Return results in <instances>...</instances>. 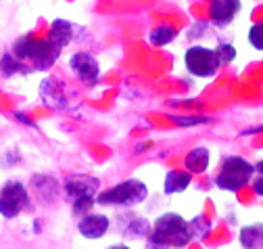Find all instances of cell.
I'll use <instances>...</instances> for the list:
<instances>
[{
  "instance_id": "obj_8",
  "label": "cell",
  "mask_w": 263,
  "mask_h": 249,
  "mask_svg": "<svg viewBox=\"0 0 263 249\" xmlns=\"http://www.w3.org/2000/svg\"><path fill=\"white\" fill-rule=\"evenodd\" d=\"M209 19L217 27H226L234 21L240 11V0H209Z\"/></svg>"
},
{
  "instance_id": "obj_27",
  "label": "cell",
  "mask_w": 263,
  "mask_h": 249,
  "mask_svg": "<svg viewBox=\"0 0 263 249\" xmlns=\"http://www.w3.org/2000/svg\"><path fill=\"white\" fill-rule=\"evenodd\" d=\"M255 172H259V174H263V159H261L259 164H255Z\"/></svg>"
},
{
  "instance_id": "obj_15",
  "label": "cell",
  "mask_w": 263,
  "mask_h": 249,
  "mask_svg": "<svg viewBox=\"0 0 263 249\" xmlns=\"http://www.w3.org/2000/svg\"><path fill=\"white\" fill-rule=\"evenodd\" d=\"M31 67L25 65L23 61H19L13 52H5L3 59H0V74L5 78H13L15 74H29Z\"/></svg>"
},
{
  "instance_id": "obj_4",
  "label": "cell",
  "mask_w": 263,
  "mask_h": 249,
  "mask_svg": "<svg viewBox=\"0 0 263 249\" xmlns=\"http://www.w3.org/2000/svg\"><path fill=\"white\" fill-rule=\"evenodd\" d=\"M151 235L155 239H159L161 243H165L167 247H186L190 243V228H188V222L180 214H163L159 216L155 224H153V230Z\"/></svg>"
},
{
  "instance_id": "obj_6",
  "label": "cell",
  "mask_w": 263,
  "mask_h": 249,
  "mask_svg": "<svg viewBox=\"0 0 263 249\" xmlns=\"http://www.w3.org/2000/svg\"><path fill=\"white\" fill-rule=\"evenodd\" d=\"M184 65L194 78H213L219 69V61L213 48L194 44L184 55Z\"/></svg>"
},
{
  "instance_id": "obj_13",
  "label": "cell",
  "mask_w": 263,
  "mask_h": 249,
  "mask_svg": "<svg viewBox=\"0 0 263 249\" xmlns=\"http://www.w3.org/2000/svg\"><path fill=\"white\" fill-rule=\"evenodd\" d=\"M192 182V174L190 172H182V170H172L165 176V182H163V191L165 195H178L182 191H186Z\"/></svg>"
},
{
  "instance_id": "obj_20",
  "label": "cell",
  "mask_w": 263,
  "mask_h": 249,
  "mask_svg": "<svg viewBox=\"0 0 263 249\" xmlns=\"http://www.w3.org/2000/svg\"><path fill=\"white\" fill-rule=\"evenodd\" d=\"M215 55H217L219 65H228V63H232V61L236 59V48L230 42H219L217 48H215Z\"/></svg>"
},
{
  "instance_id": "obj_7",
  "label": "cell",
  "mask_w": 263,
  "mask_h": 249,
  "mask_svg": "<svg viewBox=\"0 0 263 249\" xmlns=\"http://www.w3.org/2000/svg\"><path fill=\"white\" fill-rule=\"evenodd\" d=\"M69 65H71L76 78L80 82H84L86 86H92V84L98 82V76H101V65H98V61L90 52H84V50L73 52Z\"/></svg>"
},
{
  "instance_id": "obj_10",
  "label": "cell",
  "mask_w": 263,
  "mask_h": 249,
  "mask_svg": "<svg viewBox=\"0 0 263 249\" xmlns=\"http://www.w3.org/2000/svg\"><path fill=\"white\" fill-rule=\"evenodd\" d=\"M98 178H90V176H71L67 182H65V193L71 199H78L82 195H94L98 191Z\"/></svg>"
},
{
  "instance_id": "obj_28",
  "label": "cell",
  "mask_w": 263,
  "mask_h": 249,
  "mask_svg": "<svg viewBox=\"0 0 263 249\" xmlns=\"http://www.w3.org/2000/svg\"><path fill=\"white\" fill-rule=\"evenodd\" d=\"M107 249H129L127 245H111V247H107Z\"/></svg>"
},
{
  "instance_id": "obj_1",
  "label": "cell",
  "mask_w": 263,
  "mask_h": 249,
  "mask_svg": "<svg viewBox=\"0 0 263 249\" xmlns=\"http://www.w3.org/2000/svg\"><path fill=\"white\" fill-rule=\"evenodd\" d=\"M61 46H57L54 42H50L48 38L42 40V38H36L31 34H25L21 38L15 40L13 44V55L19 59V61H29L31 63V72H46L50 69L57 59L61 55Z\"/></svg>"
},
{
  "instance_id": "obj_26",
  "label": "cell",
  "mask_w": 263,
  "mask_h": 249,
  "mask_svg": "<svg viewBox=\"0 0 263 249\" xmlns=\"http://www.w3.org/2000/svg\"><path fill=\"white\" fill-rule=\"evenodd\" d=\"M15 119H17V121H21V123H27V126H31V128H34V126H36V123H34V121H31V119H29L27 115H23V113H19V111L15 113Z\"/></svg>"
},
{
  "instance_id": "obj_19",
  "label": "cell",
  "mask_w": 263,
  "mask_h": 249,
  "mask_svg": "<svg viewBox=\"0 0 263 249\" xmlns=\"http://www.w3.org/2000/svg\"><path fill=\"white\" fill-rule=\"evenodd\" d=\"M188 228H190V237H194V239H205V237L211 233V222L207 220L205 216H196L192 222H188Z\"/></svg>"
},
{
  "instance_id": "obj_23",
  "label": "cell",
  "mask_w": 263,
  "mask_h": 249,
  "mask_svg": "<svg viewBox=\"0 0 263 249\" xmlns=\"http://www.w3.org/2000/svg\"><path fill=\"white\" fill-rule=\"evenodd\" d=\"M172 121L180 123L182 128H190V126H199V123H207V121H211V119H209V117H203V115H186V117H182V115H172Z\"/></svg>"
},
{
  "instance_id": "obj_5",
  "label": "cell",
  "mask_w": 263,
  "mask_h": 249,
  "mask_svg": "<svg viewBox=\"0 0 263 249\" xmlns=\"http://www.w3.org/2000/svg\"><path fill=\"white\" fill-rule=\"evenodd\" d=\"M29 191L19 180H7L0 189V216L7 220H15L25 209H29Z\"/></svg>"
},
{
  "instance_id": "obj_24",
  "label": "cell",
  "mask_w": 263,
  "mask_h": 249,
  "mask_svg": "<svg viewBox=\"0 0 263 249\" xmlns=\"http://www.w3.org/2000/svg\"><path fill=\"white\" fill-rule=\"evenodd\" d=\"M146 249H170L165 243H161L159 239H155L153 235L146 237Z\"/></svg>"
},
{
  "instance_id": "obj_9",
  "label": "cell",
  "mask_w": 263,
  "mask_h": 249,
  "mask_svg": "<svg viewBox=\"0 0 263 249\" xmlns=\"http://www.w3.org/2000/svg\"><path fill=\"white\" fill-rule=\"evenodd\" d=\"M109 226H111V220L105 214H86L78 224V230L86 239H101L109 233Z\"/></svg>"
},
{
  "instance_id": "obj_22",
  "label": "cell",
  "mask_w": 263,
  "mask_h": 249,
  "mask_svg": "<svg viewBox=\"0 0 263 249\" xmlns=\"http://www.w3.org/2000/svg\"><path fill=\"white\" fill-rule=\"evenodd\" d=\"M249 44L257 50H263V21L251 25L249 29Z\"/></svg>"
},
{
  "instance_id": "obj_18",
  "label": "cell",
  "mask_w": 263,
  "mask_h": 249,
  "mask_svg": "<svg viewBox=\"0 0 263 249\" xmlns=\"http://www.w3.org/2000/svg\"><path fill=\"white\" fill-rule=\"evenodd\" d=\"M151 230H153V226H151V222L146 220V218H134L129 224H127V228H125V235L127 237H148L151 235Z\"/></svg>"
},
{
  "instance_id": "obj_14",
  "label": "cell",
  "mask_w": 263,
  "mask_h": 249,
  "mask_svg": "<svg viewBox=\"0 0 263 249\" xmlns=\"http://www.w3.org/2000/svg\"><path fill=\"white\" fill-rule=\"evenodd\" d=\"M238 239L245 249H263V224H249L240 228Z\"/></svg>"
},
{
  "instance_id": "obj_2",
  "label": "cell",
  "mask_w": 263,
  "mask_h": 249,
  "mask_svg": "<svg viewBox=\"0 0 263 249\" xmlns=\"http://www.w3.org/2000/svg\"><path fill=\"white\" fill-rule=\"evenodd\" d=\"M253 172H255V166L249 164L245 157L228 155V157L221 159L219 174L215 176V184L221 191H240L253 178Z\"/></svg>"
},
{
  "instance_id": "obj_17",
  "label": "cell",
  "mask_w": 263,
  "mask_h": 249,
  "mask_svg": "<svg viewBox=\"0 0 263 249\" xmlns=\"http://www.w3.org/2000/svg\"><path fill=\"white\" fill-rule=\"evenodd\" d=\"M31 184H34L38 191H42V193H38V195H42V199H44V201H52V199L57 197L59 184H57L52 178H48V176H34Z\"/></svg>"
},
{
  "instance_id": "obj_11",
  "label": "cell",
  "mask_w": 263,
  "mask_h": 249,
  "mask_svg": "<svg viewBox=\"0 0 263 249\" xmlns=\"http://www.w3.org/2000/svg\"><path fill=\"white\" fill-rule=\"evenodd\" d=\"M73 38V23L67 21V19H54L50 23V29H48V40L54 42L57 46L65 48Z\"/></svg>"
},
{
  "instance_id": "obj_25",
  "label": "cell",
  "mask_w": 263,
  "mask_h": 249,
  "mask_svg": "<svg viewBox=\"0 0 263 249\" xmlns=\"http://www.w3.org/2000/svg\"><path fill=\"white\" fill-rule=\"evenodd\" d=\"M253 189H255V193H257L259 197H263V174L253 182Z\"/></svg>"
},
{
  "instance_id": "obj_3",
  "label": "cell",
  "mask_w": 263,
  "mask_h": 249,
  "mask_svg": "<svg viewBox=\"0 0 263 249\" xmlns=\"http://www.w3.org/2000/svg\"><path fill=\"white\" fill-rule=\"evenodd\" d=\"M146 197H148V186L138 178H129V180H123V182L111 186L109 191L101 193L96 197V201L101 205L134 207V205L142 203Z\"/></svg>"
},
{
  "instance_id": "obj_21",
  "label": "cell",
  "mask_w": 263,
  "mask_h": 249,
  "mask_svg": "<svg viewBox=\"0 0 263 249\" xmlns=\"http://www.w3.org/2000/svg\"><path fill=\"white\" fill-rule=\"evenodd\" d=\"M94 201H96L94 195H82V197L73 199V214H76V216H86V214H90Z\"/></svg>"
},
{
  "instance_id": "obj_16",
  "label": "cell",
  "mask_w": 263,
  "mask_h": 249,
  "mask_svg": "<svg viewBox=\"0 0 263 249\" xmlns=\"http://www.w3.org/2000/svg\"><path fill=\"white\" fill-rule=\"evenodd\" d=\"M176 36H178V29L174 25H170V23H163V25H157L151 32L148 42L153 46H167Z\"/></svg>"
},
{
  "instance_id": "obj_12",
  "label": "cell",
  "mask_w": 263,
  "mask_h": 249,
  "mask_svg": "<svg viewBox=\"0 0 263 249\" xmlns=\"http://www.w3.org/2000/svg\"><path fill=\"white\" fill-rule=\"evenodd\" d=\"M211 164V153L207 147H196L192 149L188 155H186V159H184V166H186V172L190 174H201L209 168Z\"/></svg>"
}]
</instances>
